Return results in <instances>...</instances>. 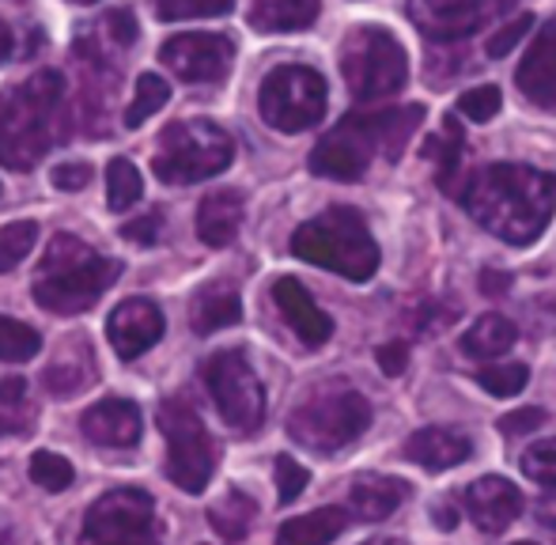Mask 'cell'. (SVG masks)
Listing matches in <instances>:
<instances>
[{"mask_svg": "<svg viewBox=\"0 0 556 545\" xmlns=\"http://www.w3.org/2000/svg\"><path fill=\"white\" fill-rule=\"evenodd\" d=\"M273 300H277L280 315H285V322L292 326L303 345L318 348L333 338V318L311 300V292L295 277H280L277 284H273Z\"/></svg>", "mask_w": 556, "mask_h": 545, "instance_id": "cell-17", "label": "cell"}, {"mask_svg": "<svg viewBox=\"0 0 556 545\" xmlns=\"http://www.w3.org/2000/svg\"><path fill=\"white\" fill-rule=\"evenodd\" d=\"M38 348H42V338H38L35 326L0 315V360L23 364V360H30V356H38Z\"/></svg>", "mask_w": 556, "mask_h": 545, "instance_id": "cell-33", "label": "cell"}, {"mask_svg": "<svg viewBox=\"0 0 556 545\" xmlns=\"http://www.w3.org/2000/svg\"><path fill=\"white\" fill-rule=\"evenodd\" d=\"M359 545H405V542H397V538H371V542H359Z\"/></svg>", "mask_w": 556, "mask_h": 545, "instance_id": "cell-52", "label": "cell"}, {"mask_svg": "<svg viewBox=\"0 0 556 545\" xmlns=\"http://www.w3.org/2000/svg\"><path fill=\"white\" fill-rule=\"evenodd\" d=\"M257 516V504L250 500L247 493H239V489H231V493L224 496V500H216L213 508H208V519H213V527L224 534L227 542H239L250 534V523H254Z\"/></svg>", "mask_w": 556, "mask_h": 545, "instance_id": "cell-30", "label": "cell"}, {"mask_svg": "<svg viewBox=\"0 0 556 545\" xmlns=\"http://www.w3.org/2000/svg\"><path fill=\"white\" fill-rule=\"evenodd\" d=\"M292 254L318 269L341 272L344 280H371L379 269V246L367 231L364 216L349 205L326 208L292 236Z\"/></svg>", "mask_w": 556, "mask_h": 545, "instance_id": "cell-4", "label": "cell"}, {"mask_svg": "<svg viewBox=\"0 0 556 545\" xmlns=\"http://www.w3.org/2000/svg\"><path fill=\"white\" fill-rule=\"evenodd\" d=\"M160 61L186 84H216L235 61V42L216 30H186L160 46Z\"/></svg>", "mask_w": 556, "mask_h": 545, "instance_id": "cell-14", "label": "cell"}, {"mask_svg": "<svg viewBox=\"0 0 556 545\" xmlns=\"http://www.w3.org/2000/svg\"><path fill=\"white\" fill-rule=\"evenodd\" d=\"M65 99V76L42 68L30 80L0 91V163L12 170H30L50 144H58V122Z\"/></svg>", "mask_w": 556, "mask_h": 545, "instance_id": "cell-2", "label": "cell"}, {"mask_svg": "<svg viewBox=\"0 0 556 545\" xmlns=\"http://www.w3.org/2000/svg\"><path fill=\"white\" fill-rule=\"evenodd\" d=\"M462 129H458V122L454 118H446L443 122V134L440 137H432L425 144V155L435 163V178H440V186L446 193H462V186H458V167H462V152H466V144H462Z\"/></svg>", "mask_w": 556, "mask_h": 545, "instance_id": "cell-29", "label": "cell"}, {"mask_svg": "<svg viewBox=\"0 0 556 545\" xmlns=\"http://www.w3.org/2000/svg\"><path fill=\"white\" fill-rule=\"evenodd\" d=\"M27 473L38 489H46V493H65V489L73 485V466H68L61 455H53V451H35L27 462Z\"/></svg>", "mask_w": 556, "mask_h": 545, "instance_id": "cell-35", "label": "cell"}, {"mask_svg": "<svg viewBox=\"0 0 556 545\" xmlns=\"http://www.w3.org/2000/svg\"><path fill=\"white\" fill-rule=\"evenodd\" d=\"M122 277V262L103 258L76 236H53L35 269V303L53 315H84Z\"/></svg>", "mask_w": 556, "mask_h": 545, "instance_id": "cell-3", "label": "cell"}, {"mask_svg": "<svg viewBox=\"0 0 556 545\" xmlns=\"http://www.w3.org/2000/svg\"><path fill=\"white\" fill-rule=\"evenodd\" d=\"M103 30H106V38L114 42V50H125V46L137 42V20H132L125 8H117V12L103 15Z\"/></svg>", "mask_w": 556, "mask_h": 545, "instance_id": "cell-42", "label": "cell"}, {"mask_svg": "<svg viewBox=\"0 0 556 545\" xmlns=\"http://www.w3.org/2000/svg\"><path fill=\"white\" fill-rule=\"evenodd\" d=\"M458 201L484 231L511 246H530L553 220L556 175L522 163H492L466 178Z\"/></svg>", "mask_w": 556, "mask_h": 545, "instance_id": "cell-1", "label": "cell"}, {"mask_svg": "<svg viewBox=\"0 0 556 545\" xmlns=\"http://www.w3.org/2000/svg\"><path fill=\"white\" fill-rule=\"evenodd\" d=\"M469 455H473V440L466 432H454V428H420L405 440V458L428 473L454 470Z\"/></svg>", "mask_w": 556, "mask_h": 545, "instance_id": "cell-20", "label": "cell"}, {"mask_svg": "<svg viewBox=\"0 0 556 545\" xmlns=\"http://www.w3.org/2000/svg\"><path fill=\"white\" fill-rule=\"evenodd\" d=\"M409 496V485L402 478H390V473H359L349 485V508L356 519L364 523H379V519H390L402 500Z\"/></svg>", "mask_w": 556, "mask_h": 545, "instance_id": "cell-21", "label": "cell"}, {"mask_svg": "<svg viewBox=\"0 0 556 545\" xmlns=\"http://www.w3.org/2000/svg\"><path fill=\"white\" fill-rule=\"evenodd\" d=\"M432 519L440 523V531H454V523H458L454 508H446V504H435V508H432Z\"/></svg>", "mask_w": 556, "mask_h": 545, "instance_id": "cell-50", "label": "cell"}, {"mask_svg": "<svg viewBox=\"0 0 556 545\" xmlns=\"http://www.w3.org/2000/svg\"><path fill=\"white\" fill-rule=\"evenodd\" d=\"M420 122H425V106H420V103L394 106V111H375L379 144H382V155H387L390 163L402 160L405 144H409V137L420 129Z\"/></svg>", "mask_w": 556, "mask_h": 545, "instance_id": "cell-28", "label": "cell"}, {"mask_svg": "<svg viewBox=\"0 0 556 545\" xmlns=\"http://www.w3.org/2000/svg\"><path fill=\"white\" fill-rule=\"evenodd\" d=\"M155 417H160V432L167 440V478L182 493H205L216 473V440L208 435L205 420L182 398H167Z\"/></svg>", "mask_w": 556, "mask_h": 545, "instance_id": "cell-8", "label": "cell"}, {"mask_svg": "<svg viewBox=\"0 0 556 545\" xmlns=\"http://www.w3.org/2000/svg\"><path fill=\"white\" fill-rule=\"evenodd\" d=\"M507 288H511V277H507V272H492V269L481 272V292L484 295H504Z\"/></svg>", "mask_w": 556, "mask_h": 545, "instance_id": "cell-48", "label": "cell"}, {"mask_svg": "<svg viewBox=\"0 0 556 545\" xmlns=\"http://www.w3.org/2000/svg\"><path fill=\"white\" fill-rule=\"evenodd\" d=\"M341 76L356 103H379L405 88L409 58L387 27H356L341 42Z\"/></svg>", "mask_w": 556, "mask_h": 545, "instance_id": "cell-6", "label": "cell"}, {"mask_svg": "<svg viewBox=\"0 0 556 545\" xmlns=\"http://www.w3.org/2000/svg\"><path fill=\"white\" fill-rule=\"evenodd\" d=\"M23 398H27V383H23L20 376L0 379V406H4V409H15Z\"/></svg>", "mask_w": 556, "mask_h": 545, "instance_id": "cell-47", "label": "cell"}, {"mask_svg": "<svg viewBox=\"0 0 556 545\" xmlns=\"http://www.w3.org/2000/svg\"><path fill=\"white\" fill-rule=\"evenodd\" d=\"M545 424V409L530 406V409H515L507 417H500V432L504 435H527V432H538Z\"/></svg>", "mask_w": 556, "mask_h": 545, "instance_id": "cell-43", "label": "cell"}, {"mask_svg": "<svg viewBox=\"0 0 556 545\" xmlns=\"http://www.w3.org/2000/svg\"><path fill=\"white\" fill-rule=\"evenodd\" d=\"M344 527H349L344 508H318L311 516L288 519L277 531V545H330Z\"/></svg>", "mask_w": 556, "mask_h": 545, "instance_id": "cell-26", "label": "cell"}, {"mask_svg": "<svg viewBox=\"0 0 556 545\" xmlns=\"http://www.w3.org/2000/svg\"><path fill=\"white\" fill-rule=\"evenodd\" d=\"M167 99H170V84L163 80V76H155V73H144L137 80V91H132L129 111H125V126H129V129L144 126L155 111H163V103H167Z\"/></svg>", "mask_w": 556, "mask_h": 545, "instance_id": "cell-32", "label": "cell"}, {"mask_svg": "<svg viewBox=\"0 0 556 545\" xmlns=\"http://www.w3.org/2000/svg\"><path fill=\"white\" fill-rule=\"evenodd\" d=\"M371 424V402L359 391L349 386H326V391L311 394L300 409L288 417V435L300 447L330 455L349 443H356Z\"/></svg>", "mask_w": 556, "mask_h": 545, "instance_id": "cell-7", "label": "cell"}, {"mask_svg": "<svg viewBox=\"0 0 556 545\" xmlns=\"http://www.w3.org/2000/svg\"><path fill=\"white\" fill-rule=\"evenodd\" d=\"M12 50H15V42H12V27H8V23L0 20V65H4V61L12 58Z\"/></svg>", "mask_w": 556, "mask_h": 545, "instance_id": "cell-51", "label": "cell"}, {"mask_svg": "<svg viewBox=\"0 0 556 545\" xmlns=\"http://www.w3.org/2000/svg\"><path fill=\"white\" fill-rule=\"evenodd\" d=\"M500 106H504V96H500L496 84H481V88H469L466 96L458 99V114L469 122H492L500 114Z\"/></svg>", "mask_w": 556, "mask_h": 545, "instance_id": "cell-39", "label": "cell"}, {"mask_svg": "<svg viewBox=\"0 0 556 545\" xmlns=\"http://www.w3.org/2000/svg\"><path fill=\"white\" fill-rule=\"evenodd\" d=\"M519 0H409V20L432 42H458L496 23Z\"/></svg>", "mask_w": 556, "mask_h": 545, "instance_id": "cell-13", "label": "cell"}, {"mask_svg": "<svg viewBox=\"0 0 556 545\" xmlns=\"http://www.w3.org/2000/svg\"><path fill=\"white\" fill-rule=\"evenodd\" d=\"M519 91L538 106H556V15L538 30L530 50L522 53V65L515 73Z\"/></svg>", "mask_w": 556, "mask_h": 545, "instance_id": "cell-19", "label": "cell"}, {"mask_svg": "<svg viewBox=\"0 0 556 545\" xmlns=\"http://www.w3.org/2000/svg\"><path fill=\"white\" fill-rule=\"evenodd\" d=\"M323 0H257L250 8V27L262 35H292L315 27Z\"/></svg>", "mask_w": 556, "mask_h": 545, "instance_id": "cell-24", "label": "cell"}, {"mask_svg": "<svg viewBox=\"0 0 556 545\" xmlns=\"http://www.w3.org/2000/svg\"><path fill=\"white\" fill-rule=\"evenodd\" d=\"M106 338H111L114 353L122 360H137L163 338V310L152 300H140V295L122 300L114 315L106 318Z\"/></svg>", "mask_w": 556, "mask_h": 545, "instance_id": "cell-15", "label": "cell"}, {"mask_svg": "<svg viewBox=\"0 0 556 545\" xmlns=\"http://www.w3.org/2000/svg\"><path fill=\"white\" fill-rule=\"evenodd\" d=\"M46 391L53 394H76L96 383V360H91L88 338H68V348L46 368Z\"/></svg>", "mask_w": 556, "mask_h": 545, "instance_id": "cell-25", "label": "cell"}, {"mask_svg": "<svg viewBox=\"0 0 556 545\" xmlns=\"http://www.w3.org/2000/svg\"><path fill=\"white\" fill-rule=\"evenodd\" d=\"M519 545H534V542H519Z\"/></svg>", "mask_w": 556, "mask_h": 545, "instance_id": "cell-54", "label": "cell"}, {"mask_svg": "<svg viewBox=\"0 0 556 545\" xmlns=\"http://www.w3.org/2000/svg\"><path fill=\"white\" fill-rule=\"evenodd\" d=\"M73 4H99V0H73Z\"/></svg>", "mask_w": 556, "mask_h": 545, "instance_id": "cell-53", "label": "cell"}, {"mask_svg": "<svg viewBox=\"0 0 556 545\" xmlns=\"http://www.w3.org/2000/svg\"><path fill=\"white\" fill-rule=\"evenodd\" d=\"M530 27H534V15H519V20H511L507 27L492 30L489 46H484V53H489V58H507V53H511L515 46L522 42V35H527Z\"/></svg>", "mask_w": 556, "mask_h": 545, "instance_id": "cell-41", "label": "cell"}, {"mask_svg": "<svg viewBox=\"0 0 556 545\" xmlns=\"http://www.w3.org/2000/svg\"><path fill=\"white\" fill-rule=\"evenodd\" d=\"M152 8L163 23H175L201 20V15H227L235 8V0H152Z\"/></svg>", "mask_w": 556, "mask_h": 545, "instance_id": "cell-37", "label": "cell"}, {"mask_svg": "<svg viewBox=\"0 0 556 545\" xmlns=\"http://www.w3.org/2000/svg\"><path fill=\"white\" fill-rule=\"evenodd\" d=\"M519 466L530 481H538V485H545V489H556V435L553 440L530 443V447L522 451Z\"/></svg>", "mask_w": 556, "mask_h": 545, "instance_id": "cell-38", "label": "cell"}, {"mask_svg": "<svg viewBox=\"0 0 556 545\" xmlns=\"http://www.w3.org/2000/svg\"><path fill=\"white\" fill-rule=\"evenodd\" d=\"M201 376H205V386H208V394H213L227 428H235V432H242V435L262 428L265 386L239 348H220V353H213L205 360V368H201Z\"/></svg>", "mask_w": 556, "mask_h": 545, "instance_id": "cell-10", "label": "cell"}, {"mask_svg": "<svg viewBox=\"0 0 556 545\" xmlns=\"http://www.w3.org/2000/svg\"><path fill=\"white\" fill-rule=\"evenodd\" d=\"M242 213H247V205H242L239 190L208 193L198 205V239L205 246H216V251L235 243V236H239V228H242Z\"/></svg>", "mask_w": 556, "mask_h": 545, "instance_id": "cell-22", "label": "cell"}, {"mask_svg": "<svg viewBox=\"0 0 556 545\" xmlns=\"http://www.w3.org/2000/svg\"><path fill=\"white\" fill-rule=\"evenodd\" d=\"M375 360H379L382 376L397 379L405 368H409V345H405V341H387V345H379V353H375Z\"/></svg>", "mask_w": 556, "mask_h": 545, "instance_id": "cell-45", "label": "cell"}, {"mask_svg": "<svg viewBox=\"0 0 556 545\" xmlns=\"http://www.w3.org/2000/svg\"><path fill=\"white\" fill-rule=\"evenodd\" d=\"M375 152H382L375 111H356L318 140L311 152V170L318 178H333V182H356L371 167Z\"/></svg>", "mask_w": 556, "mask_h": 545, "instance_id": "cell-12", "label": "cell"}, {"mask_svg": "<svg viewBox=\"0 0 556 545\" xmlns=\"http://www.w3.org/2000/svg\"><path fill=\"white\" fill-rule=\"evenodd\" d=\"M80 545H163L152 496L140 489H114L99 496L84 516Z\"/></svg>", "mask_w": 556, "mask_h": 545, "instance_id": "cell-11", "label": "cell"}, {"mask_svg": "<svg viewBox=\"0 0 556 545\" xmlns=\"http://www.w3.org/2000/svg\"><path fill=\"white\" fill-rule=\"evenodd\" d=\"M38 243V224L35 220H15L8 228H0V272H12L35 251Z\"/></svg>", "mask_w": 556, "mask_h": 545, "instance_id": "cell-34", "label": "cell"}, {"mask_svg": "<svg viewBox=\"0 0 556 545\" xmlns=\"http://www.w3.org/2000/svg\"><path fill=\"white\" fill-rule=\"evenodd\" d=\"M80 428L91 443L99 447H137L140 443V432H144V420H140V409L125 398H106V402H96L88 413L80 417Z\"/></svg>", "mask_w": 556, "mask_h": 545, "instance_id": "cell-18", "label": "cell"}, {"mask_svg": "<svg viewBox=\"0 0 556 545\" xmlns=\"http://www.w3.org/2000/svg\"><path fill=\"white\" fill-rule=\"evenodd\" d=\"M538 519H542V527H549V531H556V493L545 496L542 504H538Z\"/></svg>", "mask_w": 556, "mask_h": 545, "instance_id": "cell-49", "label": "cell"}, {"mask_svg": "<svg viewBox=\"0 0 556 545\" xmlns=\"http://www.w3.org/2000/svg\"><path fill=\"white\" fill-rule=\"evenodd\" d=\"M326 103H330L326 80L307 65H277L257 91L262 122L277 134H303L318 126L326 118Z\"/></svg>", "mask_w": 556, "mask_h": 545, "instance_id": "cell-9", "label": "cell"}, {"mask_svg": "<svg viewBox=\"0 0 556 545\" xmlns=\"http://www.w3.org/2000/svg\"><path fill=\"white\" fill-rule=\"evenodd\" d=\"M273 473H277V500L280 504H295L303 496V489H307V481H311V473L288 455H280L277 462H273Z\"/></svg>", "mask_w": 556, "mask_h": 545, "instance_id": "cell-40", "label": "cell"}, {"mask_svg": "<svg viewBox=\"0 0 556 545\" xmlns=\"http://www.w3.org/2000/svg\"><path fill=\"white\" fill-rule=\"evenodd\" d=\"M140 193H144L140 170L129 160H111V167H106V205H111V213L132 208L140 201Z\"/></svg>", "mask_w": 556, "mask_h": 545, "instance_id": "cell-31", "label": "cell"}, {"mask_svg": "<svg viewBox=\"0 0 556 545\" xmlns=\"http://www.w3.org/2000/svg\"><path fill=\"white\" fill-rule=\"evenodd\" d=\"M50 182L58 186V190H65V193H76V190H84V186L91 182V167H88V163H61V167L50 170Z\"/></svg>", "mask_w": 556, "mask_h": 545, "instance_id": "cell-44", "label": "cell"}, {"mask_svg": "<svg viewBox=\"0 0 556 545\" xmlns=\"http://www.w3.org/2000/svg\"><path fill=\"white\" fill-rule=\"evenodd\" d=\"M515 338H519V330H515L511 318L481 315L462 333V353L473 356V360H496V356H504L515 345Z\"/></svg>", "mask_w": 556, "mask_h": 545, "instance_id": "cell-27", "label": "cell"}, {"mask_svg": "<svg viewBox=\"0 0 556 545\" xmlns=\"http://www.w3.org/2000/svg\"><path fill=\"white\" fill-rule=\"evenodd\" d=\"M466 511L484 534H504L522 516V493L515 481L489 473L466 489Z\"/></svg>", "mask_w": 556, "mask_h": 545, "instance_id": "cell-16", "label": "cell"}, {"mask_svg": "<svg viewBox=\"0 0 556 545\" xmlns=\"http://www.w3.org/2000/svg\"><path fill=\"white\" fill-rule=\"evenodd\" d=\"M231 160H235V140L216 122L186 118V122H170L160 134L152 170L167 186H193V182H205V178H216L220 170L231 167Z\"/></svg>", "mask_w": 556, "mask_h": 545, "instance_id": "cell-5", "label": "cell"}, {"mask_svg": "<svg viewBox=\"0 0 556 545\" xmlns=\"http://www.w3.org/2000/svg\"><path fill=\"white\" fill-rule=\"evenodd\" d=\"M160 228H163L160 213H148V216H137V220L125 224L122 236L129 239V243H155V239H160Z\"/></svg>", "mask_w": 556, "mask_h": 545, "instance_id": "cell-46", "label": "cell"}, {"mask_svg": "<svg viewBox=\"0 0 556 545\" xmlns=\"http://www.w3.org/2000/svg\"><path fill=\"white\" fill-rule=\"evenodd\" d=\"M477 383L496 398H515L530 383V368L527 364H489V368L477 371Z\"/></svg>", "mask_w": 556, "mask_h": 545, "instance_id": "cell-36", "label": "cell"}, {"mask_svg": "<svg viewBox=\"0 0 556 545\" xmlns=\"http://www.w3.org/2000/svg\"><path fill=\"white\" fill-rule=\"evenodd\" d=\"M242 318V300L235 292V284L227 280H213V284L198 288L190 300V326L193 333H216L227 330Z\"/></svg>", "mask_w": 556, "mask_h": 545, "instance_id": "cell-23", "label": "cell"}]
</instances>
